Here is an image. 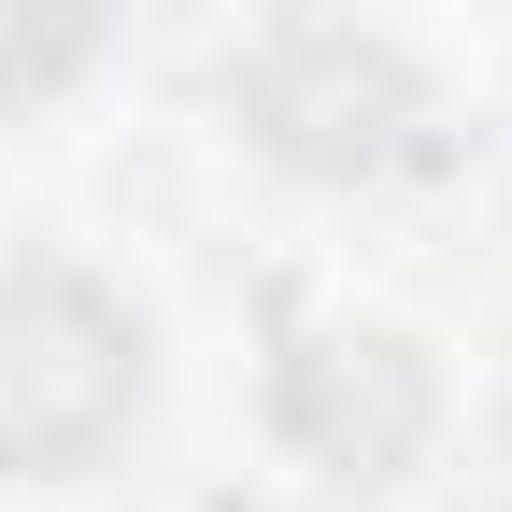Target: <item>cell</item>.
Masks as SVG:
<instances>
[{
    "label": "cell",
    "mask_w": 512,
    "mask_h": 512,
    "mask_svg": "<svg viewBox=\"0 0 512 512\" xmlns=\"http://www.w3.org/2000/svg\"><path fill=\"white\" fill-rule=\"evenodd\" d=\"M143 399V342L128 313L72 271H15L0 285V456L15 470H57Z\"/></svg>",
    "instance_id": "1"
}]
</instances>
